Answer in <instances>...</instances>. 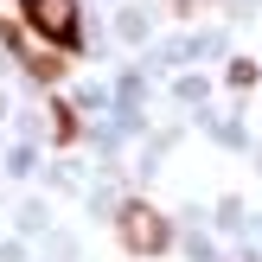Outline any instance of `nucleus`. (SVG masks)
I'll return each mask as SVG.
<instances>
[{"mask_svg": "<svg viewBox=\"0 0 262 262\" xmlns=\"http://www.w3.org/2000/svg\"><path fill=\"white\" fill-rule=\"evenodd\" d=\"M19 13L51 51H77V0H19Z\"/></svg>", "mask_w": 262, "mask_h": 262, "instance_id": "1", "label": "nucleus"}, {"mask_svg": "<svg viewBox=\"0 0 262 262\" xmlns=\"http://www.w3.org/2000/svg\"><path fill=\"white\" fill-rule=\"evenodd\" d=\"M122 243H128L135 256H160L166 243H173V224H166L147 199H128V205H122Z\"/></svg>", "mask_w": 262, "mask_h": 262, "instance_id": "2", "label": "nucleus"}]
</instances>
